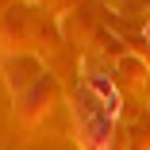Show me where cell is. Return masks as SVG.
<instances>
[{
    "label": "cell",
    "instance_id": "cell-1",
    "mask_svg": "<svg viewBox=\"0 0 150 150\" xmlns=\"http://www.w3.org/2000/svg\"><path fill=\"white\" fill-rule=\"evenodd\" d=\"M146 42H150V19H146Z\"/></svg>",
    "mask_w": 150,
    "mask_h": 150
}]
</instances>
